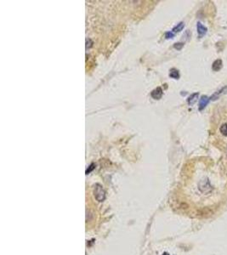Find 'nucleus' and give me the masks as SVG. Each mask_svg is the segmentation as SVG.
I'll list each match as a JSON object with an SVG mask.
<instances>
[{
  "instance_id": "obj_1",
  "label": "nucleus",
  "mask_w": 227,
  "mask_h": 255,
  "mask_svg": "<svg viewBox=\"0 0 227 255\" xmlns=\"http://www.w3.org/2000/svg\"><path fill=\"white\" fill-rule=\"evenodd\" d=\"M94 195L96 200L98 201H103L106 199V191H104L103 187L97 184H95V189H94Z\"/></svg>"
},
{
  "instance_id": "obj_2",
  "label": "nucleus",
  "mask_w": 227,
  "mask_h": 255,
  "mask_svg": "<svg viewBox=\"0 0 227 255\" xmlns=\"http://www.w3.org/2000/svg\"><path fill=\"white\" fill-rule=\"evenodd\" d=\"M198 188L199 190L203 192V193H208L212 191V186L209 183V180L208 179L205 178V179H203L199 184H198Z\"/></svg>"
},
{
  "instance_id": "obj_3",
  "label": "nucleus",
  "mask_w": 227,
  "mask_h": 255,
  "mask_svg": "<svg viewBox=\"0 0 227 255\" xmlns=\"http://www.w3.org/2000/svg\"><path fill=\"white\" fill-rule=\"evenodd\" d=\"M209 100H210V98L209 97L206 96V95H203L201 97L200 100H199V106H198L199 111H203V110L204 109L208 106V104L209 103Z\"/></svg>"
},
{
  "instance_id": "obj_4",
  "label": "nucleus",
  "mask_w": 227,
  "mask_h": 255,
  "mask_svg": "<svg viewBox=\"0 0 227 255\" xmlns=\"http://www.w3.org/2000/svg\"><path fill=\"white\" fill-rule=\"evenodd\" d=\"M163 92L162 88L158 87L151 92V96L154 100H160L163 96Z\"/></svg>"
},
{
  "instance_id": "obj_5",
  "label": "nucleus",
  "mask_w": 227,
  "mask_h": 255,
  "mask_svg": "<svg viewBox=\"0 0 227 255\" xmlns=\"http://www.w3.org/2000/svg\"><path fill=\"white\" fill-rule=\"evenodd\" d=\"M197 33L199 37H203L206 33H207V27H205L201 22H197Z\"/></svg>"
},
{
  "instance_id": "obj_6",
  "label": "nucleus",
  "mask_w": 227,
  "mask_h": 255,
  "mask_svg": "<svg viewBox=\"0 0 227 255\" xmlns=\"http://www.w3.org/2000/svg\"><path fill=\"white\" fill-rule=\"evenodd\" d=\"M223 66V62L220 59H218L216 60L213 61V65H212V69L214 71V72H219Z\"/></svg>"
},
{
  "instance_id": "obj_7",
  "label": "nucleus",
  "mask_w": 227,
  "mask_h": 255,
  "mask_svg": "<svg viewBox=\"0 0 227 255\" xmlns=\"http://www.w3.org/2000/svg\"><path fill=\"white\" fill-rule=\"evenodd\" d=\"M199 97V93H194L192 94H190L188 99H187V103L190 106H193L197 101V99Z\"/></svg>"
},
{
  "instance_id": "obj_8",
  "label": "nucleus",
  "mask_w": 227,
  "mask_h": 255,
  "mask_svg": "<svg viewBox=\"0 0 227 255\" xmlns=\"http://www.w3.org/2000/svg\"><path fill=\"white\" fill-rule=\"evenodd\" d=\"M227 90V87H224L223 89H221L220 91H217L216 93H214L213 94V95H212V97L210 98V100H216L217 99H219V97L221 95V94H223L225 91H226Z\"/></svg>"
},
{
  "instance_id": "obj_9",
  "label": "nucleus",
  "mask_w": 227,
  "mask_h": 255,
  "mask_svg": "<svg viewBox=\"0 0 227 255\" xmlns=\"http://www.w3.org/2000/svg\"><path fill=\"white\" fill-rule=\"evenodd\" d=\"M169 77L173 78V79H179L180 78V73L177 69L172 68L169 71Z\"/></svg>"
},
{
  "instance_id": "obj_10",
  "label": "nucleus",
  "mask_w": 227,
  "mask_h": 255,
  "mask_svg": "<svg viewBox=\"0 0 227 255\" xmlns=\"http://www.w3.org/2000/svg\"><path fill=\"white\" fill-rule=\"evenodd\" d=\"M184 26H185V23L184 22H180L179 24H177L173 28V33H180L181 32L183 29H184Z\"/></svg>"
},
{
  "instance_id": "obj_11",
  "label": "nucleus",
  "mask_w": 227,
  "mask_h": 255,
  "mask_svg": "<svg viewBox=\"0 0 227 255\" xmlns=\"http://www.w3.org/2000/svg\"><path fill=\"white\" fill-rule=\"evenodd\" d=\"M220 133L224 135V136H227V123H224L221 125V127L220 128Z\"/></svg>"
},
{
  "instance_id": "obj_12",
  "label": "nucleus",
  "mask_w": 227,
  "mask_h": 255,
  "mask_svg": "<svg viewBox=\"0 0 227 255\" xmlns=\"http://www.w3.org/2000/svg\"><path fill=\"white\" fill-rule=\"evenodd\" d=\"M183 47H184V43H175L173 44V48H174L175 50H181Z\"/></svg>"
},
{
  "instance_id": "obj_13",
  "label": "nucleus",
  "mask_w": 227,
  "mask_h": 255,
  "mask_svg": "<svg viewBox=\"0 0 227 255\" xmlns=\"http://www.w3.org/2000/svg\"><path fill=\"white\" fill-rule=\"evenodd\" d=\"M95 164L94 163L90 164V166H89V167L87 168V170H86V174H89L91 171H93V170L95 169Z\"/></svg>"
},
{
  "instance_id": "obj_14",
  "label": "nucleus",
  "mask_w": 227,
  "mask_h": 255,
  "mask_svg": "<svg viewBox=\"0 0 227 255\" xmlns=\"http://www.w3.org/2000/svg\"><path fill=\"white\" fill-rule=\"evenodd\" d=\"M92 44H93V42L90 39H86V50L91 48L92 47Z\"/></svg>"
},
{
  "instance_id": "obj_15",
  "label": "nucleus",
  "mask_w": 227,
  "mask_h": 255,
  "mask_svg": "<svg viewBox=\"0 0 227 255\" xmlns=\"http://www.w3.org/2000/svg\"><path fill=\"white\" fill-rule=\"evenodd\" d=\"M173 37H174V33H173V32H167V33H165V37H166L167 39L173 38Z\"/></svg>"
},
{
  "instance_id": "obj_16",
  "label": "nucleus",
  "mask_w": 227,
  "mask_h": 255,
  "mask_svg": "<svg viewBox=\"0 0 227 255\" xmlns=\"http://www.w3.org/2000/svg\"><path fill=\"white\" fill-rule=\"evenodd\" d=\"M163 255H169V254L168 253H163Z\"/></svg>"
}]
</instances>
